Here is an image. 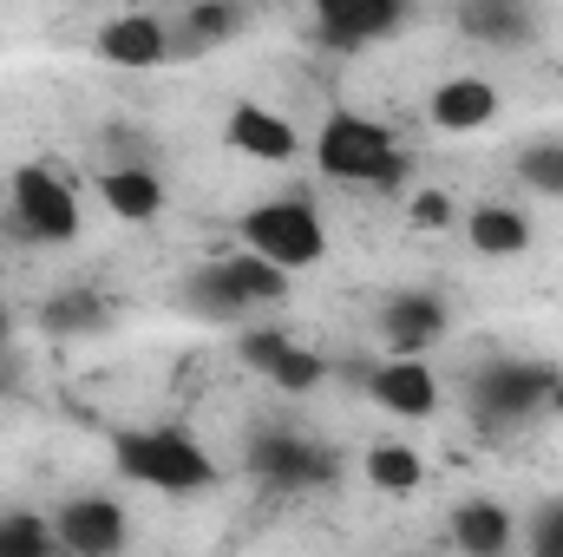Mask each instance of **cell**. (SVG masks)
I'll return each mask as SVG.
<instances>
[{
    "instance_id": "obj_1",
    "label": "cell",
    "mask_w": 563,
    "mask_h": 557,
    "mask_svg": "<svg viewBox=\"0 0 563 557\" xmlns=\"http://www.w3.org/2000/svg\"><path fill=\"white\" fill-rule=\"evenodd\" d=\"M112 459L125 479H139L151 492H210L217 485V459L184 433V426H144V433H119Z\"/></svg>"
},
{
    "instance_id": "obj_2",
    "label": "cell",
    "mask_w": 563,
    "mask_h": 557,
    "mask_svg": "<svg viewBox=\"0 0 563 557\" xmlns=\"http://www.w3.org/2000/svg\"><path fill=\"white\" fill-rule=\"evenodd\" d=\"M314 164H321L334 184H367V190H380V184H400L407 151H400V139H394L387 125H374V119H361V112H334V119L321 125V139H314Z\"/></svg>"
},
{
    "instance_id": "obj_3",
    "label": "cell",
    "mask_w": 563,
    "mask_h": 557,
    "mask_svg": "<svg viewBox=\"0 0 563 557\" xmlns=\"http://www.w3.org/2000/svg\"><path fill=\"white\" fill-rule=\"evenodd\" d=\"M243 250L263 256V263H276L282 276H295V270L321 263L328 230H321V217H314L308 197H269V204H256L243 217Z\"/></svg>"
},
{
    "instance_id": "obj_4",
    "label": "cell",
    "mask_w": 563,
    "mask_h": 557,
    "mask_svg": "<svg viewBox=\"0 0 563 557\" xmlns=\"http://www.w3.org/2000/svg\"><path fill=\"white\" fill-rule=\"evenodd\" d=\"M334 472H341L334 446H321L295 426H256V439H250V479L263 492H314Z\"/></svg>"
},
{
    "instance_id": "obj_5",
    "label": "cell",
    "mask_w": 563,
    "mask_h": 557,
    "mask_svg": "<svg viewBox=\"0 0 563 557\" xmlns=\"http://www.w3.org/2000/svg\"><path fill=\"white\" fill-rule=\"evenodd\" d=\"M7 230L20 243H73L79 237V190L46 171V164H20L13 171V210H7Z\"/></svg>"
},
{
    "instance_id": "obj_6",
    "label": "cell",
    "mask_w": 563,
    "mask_h": 557,
    "mask_svg": "<svg viewBox=\"0 0 563 557\" xmlns=\"http://www.w3.org/2000/svg\"><path fill=\"white\" fill-rule=\"evenodd\" d=\"M563 368L551 361H492L478 381H472V419L492 433V426H518V419H531L544 401H551V387H558Z\"/></svg>"
},
{
    "instance_id": "obj_7",
    "label": "cell",
    "mask_w": 563,
    "mask_h": 557,
    "mask_svg": "<svg viewBox=\"0 0 563 557\" xmlns=\"http://www.w3.org/2000/svg\"><path fill=\"white\" fill-rule=\"evenodd\" d=\"M53 532H59V551L66 557H125V538H132L125 505L119 499H99V492L66 499L59 518H53Z\"/></svg>"
},
{
    "instance_id": "obj_8",
    "label": "cell",
    "mask_w": 563,
    "mask_h": 557,
    "mask_svg": "<svg viewBox=\"0 0 563 557\" xmlns=\"http://www.w3.org/2000/svg\"><path fill=\"white\" fill-rule=\"evenodd\" d=\"M445 335V302L432 288H400L387 295L380 308V341H387V361H426V348Z\"/></svg>"
},
{
    "instance_id": "obj_9",
    "label": "cell",
    "mask_w": 563,
    "mask_h": 557,
    "mask_svg": "<svg viewBox=\"0 0 563 557\" xmlns=\"http://www.w3.org/2000/svg\"><path fill=\"white\" fill-rule=\"evenodd\" d=\"M407 26V7L400 0H321L314 7V40L321 46H367V40H387Z\"/></svg>"
},
{
    "instance_id": "obj_10",
    "label": "cell",
    "mask_w": 563,
    "mask_h": 557,
    "mask_svg": "<svg viewBox=\"0 0 563 557\" xmlns=\"http://www.w3.org/2000/svg\"><path fill=\"white\" fill-rule=\"evenodd\" d=\"M92 53H99L106 66L151 73V66H164V59H170V26H164L157 13H119V20H106V26H99Z\"/></svg>"
},
{
    "instance_id": "obj_11",
    "label": "cell",
    "mask_w": 563,
    "mask_h": 557,
    "mask_svg": "<svg viewBox=\"0 0 563 557\" xmlns=\"http://www.w3.org/2000/svg\"><path fill=\"white\" fill-rule=\"evenodd\" d=\"M498 86L492 79H478V73H459V79H439L432 86V99H426V119L439 125V132H485L492 119H498Z\"/></svg>"
},
{
    "instance_id": "obj_12",
    "label": "cell",
    "mask_w": 563,
    "mask_h": 557,
    "mask_svg": "<svg viewBox=\"0 0 563 557\" xmlns=\"http://www.w3.org/2000/svg\"><path fill=\"white\" fill-rule=\"evenodd\" d=\"M367 394H374L387 414L426 419L432 407H439V374H432L426 361H380V368L367 374Z\"/></svg>"
},
{
    "instance_id": "obj_13",
    "label": "cell",
    "mask_w": 563,
    "mask_h": 557,
    "mask_svg": "<svg viewBox=\"0 0 563 557\" xmlns=\"http://www.w3.org/2000/svg\"><path fill=\"white\" fill-rule=\"evenodd\" d=\"M230 144H236L243 157H256V164H288V157L301 151L295 125H288L282 112H269V106H236V112H230Z\"/></svg>"
},
{
    "instance_id": "obj_14",
    "label": "cell",
    "mask_w": 563,
    "mask_h": 557,
    "mask_svg": "<svg viewBox=\"0 0 563 557\" xmlns=\"http://www.w3.org/2000/svg\"><path fill=\"white\" fill-rule=\"evenodd\" d=\"M511 532H518V518H511V505H498V499H465V505L452 512V545L465 557L511 551Z\"/></svg>"
},
{
    "instance_id": "obj_15",
    "label": "cell",
    "mask_w": 563,
    "mask_h": 557,
    "mask_svg": "<svg viewBox=\"0 0 563 557\" xmlns=\"http://www.w3.org/2000/svg\"><path fill=\"white\" fill-rule=\"evenodd\" d=\"M236 33H243V13H236V7H223V0L184 7V13H177V26H170V59H197V53H210V46L236 40Z\"/></svg>"
},
{
    "instance_id": "obj_16",
    "label": "cell",
    "mask_w": 563,
    "mask_h": 557,
    "mask_svg": "<svg viewBox=\"0 0 563 557\" xmlns=\"http://www.w3.org/2000/svg\"><path fill=\"white\" fill-rule=\"evenodd\" d=\"M99 197H106V210L125 217V223H151V217L164 210V184H157L144 164H112V171L99 177Z\"/></svg>"
},
{
    "instance_id": "obj_17",
    "label": "cell",
    "mask_w": 563,
    "mask_h": 557,
    "mask_svg": "<svg viewBox=\"0 0 563 557\" xmlns=\"http://www.w3.org/2000/svg\"><path fill=\"white\" fill-rule=\"evenodd\" d=\"M465 243L478 250V256H525L531 250V223L511 210V204H478L472 217H465Z\"/></svg>"
},
{
    "instance_id": "obj_18",
    "label": "cell",
    "mask_w": 563,
    "mask_h": 557,
    "mask_svg": "<svg viewBox=\"0 0 563 557\" xmlns=\"http://www.w3.org/2000/svg\"><path fill=\"white\" fill-rule=\"evenodd\" d=\"M184 308H190L197 321H236V315H250V302L236 295V282L223 270V256H217V263H197V270L184 276Z\"/></svg>"
},
{
    "instance_id": "obj_19",
    "label": "cell",
    "mask_w": 563,
    "mask_h": 557,
    "mask_svg": "<svg viewBox=\"0 0 563 557\" xmlns=\"http://www.w3.org/2000/svg\"><path fill=\"white\" fill-rule=\"evenodd\" d=\"M459 26L472 40H485V46H531V13L518 0H465Z\"/></svg>"
},
{
    "instance_id": "obj_20",
    "label": "cell",
    "mask_w": 563,
    "mask_h": 557,
    "mask_svg": "<svg viewBox=\"0 0 563 557\" xmlns=\"http://www.w3.org/2000/svg\"><path fill=\"white\" fill-rule=\"evenodd\" d=\"M223 270H230V282H236V295H243L250 308H276V302H288V276H282L276 263L250 256V250L223 256Z\"/></svg>"
},
{
    "instance_id": "obj_21",
    "label": "cell",
    "mask_w": 563,
    "mask_h": 557,
    "mask_svg": "<svg viewBox=\"0 0 563 557\" xmlns=\"http://www.w3.org/2000/svg\"><path fill=\"white\" fill-rule=\"evenodd\" d=\"M367 479H374L380 492H420L426 459L413 452V446H394V439H380V446L367 452Z\"/></svg>"
},
{
    "instance_id": "obj_22",
    "label": "cell",
    "mask_w": 563,
    "mask_h": 557,
    "mask_svg": "<svg viewBox=\"0 0 563 557\" xmlns=\"http://www.w3.org/2000/svg\"><path fill=\"white\" fill-rule=\"evenodd\" d=\"M0 557H59V532L40 512H0Z\"/></svg>"
},
{
    "instance_id": "obj_23",
    "label": "cell",
    "mask_w": 563,
    "mask_h": 557,
    "mask_svg": "<svg viewBox=\"0 0 563 557\" xmlns=\"http://www.w3.org/2000/svg\"><path fill=\"white\" fill-rule=\"evenodd\" d=\"M263 381H276L282 394H314V387L328 381V361H321L314 348H301V341H288V348L276 354V368H269Z\"/></svg>"
},
{
    "instance_id": "obj_24",
    "label": "cell",
    "mask_w": 563,
    "mask_h": 557,
    "mask_svg": "<svg viewBox=\"0 0 563 557\" xmlns=\"http://www.w3.org/2000/svg\"><path fill=\"white\" fill-rule=\"evenodd\" d=\"M518 177L531 190H544V197H563V144H531L518 157Z\"/></svg>"
},
{
    "instance_id": "obj_25",
    "label": "cell",
    "mask_w": 563,
    "mask_h": 557,
    "mask_svg": "<svg viewBox=\"0 0 563 557\" xmlns=\"http://www.w3.org/2000/svg\"><path fill=\"white\" fill-rule=\"evenodd\" d=\"M295 335L288 328H243V341H236V354H243V368H256V374H269L276 368V354L288 348Z\"/></svg>"
},
{
    "instance_id": "obj_26",
    "label": "cell",
    "mask_w": 563,
    "mask_h": 557,
    "mask_svg": "<svg viewBox=\"0 0 563 557\" xmlns=\"http://www.w3.org/2000/svg\"><path fill=\"white\" fill-rule=\"evenodd\" d=\"M92 321H99V302H92V295H59V302H46V328H53V335L92 328Z\"/></svg>"
},
{
    "instance_id": "obj_27",
    "label": "cell",
    "mask_w": 563,
    "mask_h": 557,
    "mask_svg": "<svg viewBox=\"0 0 563 557\" xmlns=\"http://www.w3.org/2000/svg\"><path fill=\"white\" fill-rule=\"evenodd\" d=\"M531 538H538V557H563V499L538 505V518H531Z\"/></svg>"
},
{
    "instance_id": "obj_28",
    "label": "cell",
    "mask_w": 563,
    "mask_h": 557,
    "mask_svg": "<svg viewBox=\"0 0 563 557\" xmlns=\"http://www.w3.org/2000/svg\"><path fill=\"white\" fill-rule=\"evenodd\" d=\"M452 223V197L445 190H420L413 197V230H445Z\"/></svg>"
},
{
    "instance_id": "obj_29",
    "label": "cell",
    "mask_w": 563,
    "mask_h": 557,
    "mask_svg": "<svg viewBox=\"0 0 563 557\" xmlns=\"http://www.w3.org/2000/svg\"><path fill=\"white\" fill-rule=\"evenodd\" d=\"M544 407H551V414L563 419V374H558V387H551V401H544Z\"/></svg>"
},
{
    "instance_id": "obj_30",
    "label": "cell",
    "mask_w": 563,
    "mask_h": 557,
    "mask_svg": "<svg viewBox=\"0 0 563 557\" xmlns=\"http://www.w3.org/2000/svg\"><path fill=\"white\" fill-rule=\"evenodd\" d=\"M492 557H511V551H492Z\"/></svg>"
}]
</instances>
